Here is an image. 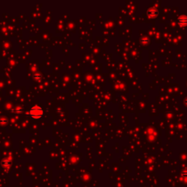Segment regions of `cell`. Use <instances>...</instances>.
<instances>
[{"mask_svg":"<svg viewBox=\"0 0 187 187\" xmlns=\"http://www.w3.org/2000/svg\"><path fill=\"white\" fill-rule=\"evenodd\" d=\"M28 114L31 116L32 119L38 120V119H40L42 118V116L44 115V111L40 106L34 105L30 108Z\"/></svg>","mask_w":187,"mask_h":187,"instance_id":"cell-1","label":"cell"},{"mask_svg":"<svg viewBox=\"0 0 187 187\" xmlns=\"http://www.w3.org/2000/svg\"><path fill=\"white\" fill-rule=\"evenodd\" d=\"M178 21L181 24H187V17H180Z\"/></svg>","mask_w":187,"mask_h":187,"instance_id":"cell-2","label":"cell"},{"mask_svg":"<svg viewBox=\"0 0 187 187\" xmlns=\"http://www.w3.org/2000/svg\"><path fill=\"white\" fill-rule=\"evenodd\" d=\"M148 15H150V14H151L153 16H156V12L154 10H151V11H148Z\"/></svg>","mask_w":187,"mask_h":187,"instance_id":"cell-3","label":"cell"},{"mask_svg":"<svg viewBox=\"0 0 187 187\" xmlns=\"http://www.w3.org/2000/svg\"><path fill=\"white\" fill-rule=\"evenodd\" d=\"M7 122V121L6 119H1V120H0V123L1 124H6Z\"/></svg>","mask_w":187,"mask_h":187,"instance_id":"cell-4","label":"cell"}]
</instances>
